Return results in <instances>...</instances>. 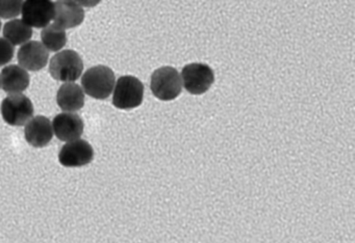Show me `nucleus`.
Instances as JSON below:
<instances>
[{
	"instance_id": "nucleus-2",
	"label": "nucleus",
	"mask_w": 355,
	"mask_h": 243,
	"mask_svg": "<svg viewBox=\"0 0 355 243\" xmlns=\"http://www.w3.org/2000/svg\"><path fill=\"white\" fill-rule=\"evenodd\" d=\"M84 70V62L74 50H63L53 56L49 64V73L55 80L73 82L80 78Z\"/></svg>"
},
{
	"instance_id": "nucleus-4",
	"label": "nucleus",
	"mask_w": 355,
	"mask_h": 243,
	"mask_svg": "<svg viewBox=\"0 0 355 243\" xmlns=\"http://www.w3.org/2000/svg\"><path fill=\"white\" fill-rule=\"evenodd\" d=\"M144 98V85L134 76H122L116 82L113 104L122 110L139 107Z\"/></svg>"
},
{
	"instance_id": "nucleus-13",
	"label": "nucleus",
	"mask_w": 355,
	"mask_h": 243,
	"mask_svg": "<svg viewBox=\"0 0 355 243\" xmlns=\"http://www.w3.org/2000/svg\"><path fill=\"white\" fill-rule=\"evenodd\" d=\"M30 75L28 71L17 64L5 66L0 75V83L6 93H21L30 87Z\"/></svg>"
},
{
	"instance_id": "nucleus-12",
	"label": "nucleus",
	"mask_w": 355,
	"mask_h": 243,
	"mask_svg": "<svg viewBox=\"0 0 355 243\" xmlns=\"http://www.w3.org/2000/svg\"><path fill=\"white\" fill-rule=\"evenodd\" d=\"M55 21L63 29L73 28L85 19L84 8L76 1L55 2Z\"/></svg>"
},
{
	"instance_id": "nucleus-6",
	"label": "nucleus",
	"mask_w": 355,
	"mask_h": 243,
	"mask_svg": "<svg viewBox=\"0 0 355 243\" xmlns=\"http://www.w3.org/2000/svg\"><path fill=\"white\" fill-rule=\"evenodd\" d=\"M182 78L187 91L192 95H202L211 89L215 75L207 64L195 62L182 69Z\"/></svg>"
},
{
	"instance_id": "nucleus-17",
	"label": "nucleus",
	"mask_w": 355,
	"mask_h": 243,
	"mask_svg": "<svg viewBox=\"0 0 355 243\" xmlns=\"http://www.w3.org/2000/svg\"><path fill=\"white\" fill-rule=\"evenodd\" d=\"M24 1H0V17L3 19H12L19 16Z\"/></svg>"
},
{
	"instance_id": "nucleus-11",
	"label": "nucleus",
	"mask_w": 355,
	"mask_h": 243,
	"mask_svg": "<svg viewBox=\"0 0 355 243\" xmlns=\"http://www.w3.org/2000/svg\"><path fill=\"white\" fill-rule=\"evenodd\" d=\"M24 137L31 145L44 147L53 137V124L46 116H37L26 124Z\"/></svg>"
},
{
	"instance_id": "nucleus-16",
	"label": "nucleus",
	"mask_w": 355,
	"mask_h": 243,
	"mask_svg": "<svg viewBox=\"0 0 355 243\" xmlns=\"http://www.w3.org/2000/svg\"><path fill=\"white\" fill-rule=\"evenodd\" d=\"M41 39H42L43 46L49 51L53 52L60 51L67 43V35H66L65 29L62 28L55 23L49 24V26L43 28L42 33H41Z\"/></svg>"
},
{
	"instance_id": "nucleus-19",
	"label": "nucleus",
	"mask_w": 355,
	"mask_h": 243,
	"mask_svg": "<svg viewBox=\"0 0 355 243\" xmlns=\"http://www.w3.org/2000/svg\"><path fill=\"white\" fill-rule=\"evenodd\" d=\"M0 29H1V21H0Z\"/></svg>"
},
{
	"instance_id": "nucleus-5",
	"label": "nucleus",
	"mask_w": 355,
	"mask_h": 243,
	"mask_svg": "<svg viewBox=\"0 0 355 243\" xmlns=\"http://www.w3.org/2000/svg\"><path fill=\"white\" fill-rule=\"evenodd\" d=\"M1 116L11 126H24L34 116V105L24 93H13L5 98L1 103Z\"/></svg>"
},
{
	"instance_id": "nucleus-10",
	"label": "nucleus",
	"mask_w": 355,
	"mask_h": 243,
	"mask_svg": "<svg viewBox=\"0 0 355 243\" xmlns=\"http://www.w3.org/2000/svg\"><path fill=\"white\" fill-rule=\"evenodd\" d=\"M84 128V120L76 114H60L53 120V133L62 141H78L82 136Z\"/></svg>"
},
{
	"instance_id": "nucleus-18",
	"label": "nucleus",
	"mask_w": 355,
	"mask_h": 243,
	"mask_svg": "<svg viewBox=\"0 0 355 243\" xmlns=\"http://www.w3.org/2000/svg\"><path fill=\"white\" fill-rule=\"evenodd\" d=\"M14 56V46L6 39L0 37V66L9 64Z\"/></svg>"
},
{
	"instance_id": "nucleus-14",
	"label": "nucleus",
	"mask_w": 355,
	"mask_h": 243,
	"mask_svg": "<svg viewBox=\"0 0 355 243\" xmlns=\"http://www.w3.org/2000/svg\"><path fill=\"white\" fill-rule=\"evenodd\" d=\"M58 105L66 112L78 111L85 105V93L76 83H64L57 93Z\"/></svg>"
},
{
	"instance_id": "nucleus-1",
	"label": "nucleus",
	"mask_w": 355,
	"mask_h": 243,
	"mask_svg": "<svg viewBox=\"0 0 355 243\" xmlns=\"http://www.w3.org/2000/svg\"><path fill=\"white\" fill-rule=\"evenodd\" d=\"M116 78L113 70L107 66H95L82 77L83 91L90 97L105 100L113 93Z\"/></svg>"
},
{
	"instance_id": "nucleus-7",
	"label": "nucleus",
	"mask_w": 355,
	"mask_h": 243,
	"mask_svg": "<svg viewBox=\"0 0 355 243\" xmlns=\"http://www.w3.org/2000/svg\"><path fill=\"white\" fill-rule=\"evenodd\" d=\"M22 21L30 27L43 28L55 18V2L49 0H28L22 4Z\"/></svg>"
},
{
	"instance_id": "nucleus-9",
	"label": "nucleus",
	"mask_w": 355,
	"mask_h": 243,
	"mask_svg": "<svg viewBox=\"0 0 355 243\" xmlns=\"http://www.w3.org/2000/svg\"><path fill=\"white\" fill-rule=\"evenodd\" d=\"M17 57L22 69L37 72L46 66L49 62V52L40 42H28L20 48Z\"/></svg>"
},
{
	"instance_id": "nucleus-15",
	"label": "nucleus",
	"mask_w": 355,
	"mask_h": 243,
	"mask_svg": "<svg viewBox=\"0 0 355 243\" xmlns=\"http://www.w3.org/2000/svg\"><path fill=\"white\" fill-rule=\"evenodd\" d=\"M3 37L13 46L22 45L30 41L33 37L32 27L19 19L10 21L3 26Z\"/></svg>"
},
{
	"instance_id": "nucleus-20",
	"label": "nucleus",
	"mask_w": 355,
	"mask_h": 243,
	"mask_svg": "<svg viewBox=\"0 0 355 243\" xmlns=\"http://www.w3.org/2000/svg\"><path fill=\"white\" fill-rule=\"evenodd\" d=\"M0 87H1V83H0Z\"/></svg>"
},
{
	"instance_id": "nucleus-8",
	"label": "nucleus",
	"mask_w": 355,
	"mask_h": 243,
	"mask_svg": "<svg viewBox=\"0 0 355 243\" xmlns=\"http://www.w3.org/2000/svg\"><path fill=\"white\" fill-rule=\"evenodd\" d=\"M94 159V149L84 139L70 141L62 147L59 161L66 168H80L91 163Z\"/></svg>"
},
{
	"instance_id": "nucleus-3",
	"label": "nucleus",
	"mask_w": 355,
	"mask_h": 243,
	"mask_svg": "<svg viewBox=\"0 0 355 243\" xmlns=\"http://www.w3.org/2000/svg\"><path fill=\"white\" fill-rule=\"evenodd\" d=\"M151 91L162 101H171L182 93V77L176 69L162 66L151 75Z\"/></svg>"
}]
</instances>
